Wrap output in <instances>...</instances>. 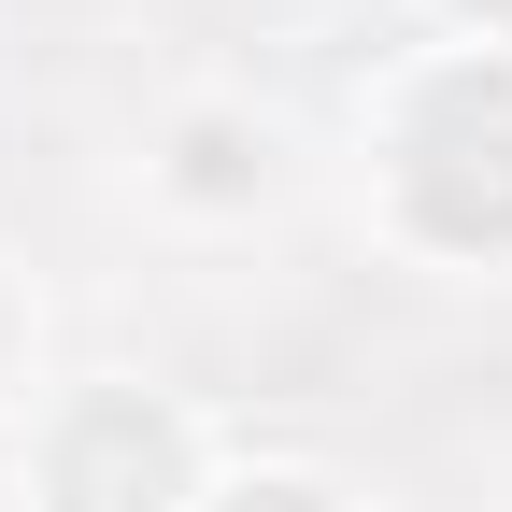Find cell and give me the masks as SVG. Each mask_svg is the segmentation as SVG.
Segmentation results:
<instances>
[{
    "instance_id": "cell-1",
    "label": "cell",
    "mask_w": 512,
    "mask_h": 512,
    "mask_svg": "<svg viewBox=\"0 0 512 512\" xmlns=\"http://www.w3.org/2000/svg\"><path fill=\"white\" fill-rule=\"evenodd\" d=\"M171 498V427L143 399H100L57 441V512H157Z\"/></svg>"
},
{
    "instance_id": "cell-2",
    "label": "cell",
    "mask_w": 512,
    "mask_h": 512,
    "mask_svg": "<svg viewBox=\"0 0 512 512\" xmlns=\"http://www.w3.org/2000/svg\"><path fill=\"white\" fill-rule=\"evenodd\" d=\"M484 15H512V0H484Z\"/></svg>"
}]
</instances>
